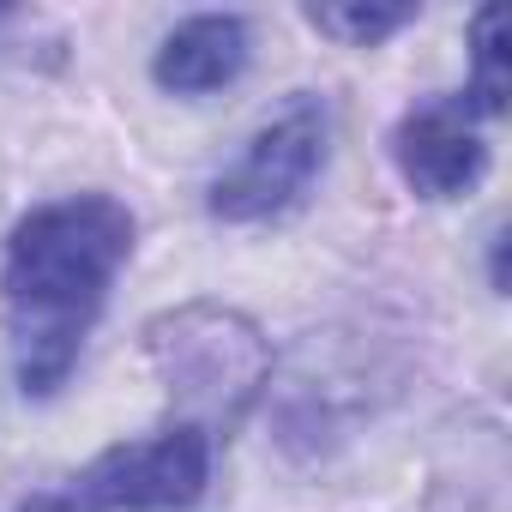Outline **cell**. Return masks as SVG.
Segmentation results:
<instances>
[{"label":"cell","instance_id":"cell-1","mask_svg":"<svg viewBox=\"0 0 512 512\" xmlns=\"http://www.w3.org/2000/svg\"><path fill=\"white\" fill-rule=\"evenodd\" d=\"M133 253V217L109 193H79L61 205H37L13 241H7V326H13V362L25 392L49 398L91 332V320L109 302L115 272Z\"/></svg>","mask_w":512,"mask_h":512},{"label":"cell","instance_id":"cell-2","mask_svg":"<svg viewBox=\"0 0 512 512\" xmlns=\"http://www.w3.org/2000/svg\"><path fill=\"white\" fill-rule=\"evenodd\" d=\"M145 350H151L157 374L169 380V392L187 404L181 422H193L205 434H211V422H235L247 410V398L260 392L266 362H272L260 326L235 308H211V302L151 320Z\"/></svg>","mask_w":512,"mask_h":512},{"label":"cell","instance_id":"cell-3","mask_svg":"<svg viewBox=\"0 0 512 512\" xmlns=\"http://www.w3.org/2000/svg\"><path fill=\"white\" fill-rule=\"evenodd\" d=\"M211 482V434L169 422L145 440L97 452L73 482V512H187Z\"/></svg>","mask_w":512,"mask_h":512},{"label":"cell","instance_id":"cell-4","mask_svg":"<svg viewBox=\"0 0 512 512\" xmlns=\"http://www.w3.org/2000/svg\"><path fill=\"white\" fill-rule=\"evenodd\" d=\"M320 163H326V115L320 103H290L211 181V211L223 223H266L314 187Z\"/></svg>","mask_w":512,"mask_h":512},{"label":"cell","instance_id":"cell-5","mask_svg":"<svg viewBox=\"0 0 512 512\" xmlns=\"http://www.w3.org/2000/svg\"><path fill=\"white\" fill-rule=\"evenodd\" d=\"M392 157L422 199H452V193L476 187L488 169V145H482L464 97H434V103L410 109L392 133Z\"/></svg>","mask_w":512,"mask_h":512},{"label":"cell","instance_id":"cell-6","mask_svg":"<svg viewBox=\"0 0 512 512\" xmlns=\"http://www.w3.org/2000/svg\"><path fill=\"white\" fill-rule=\"evenodd\" d=\"M241 67H247V25L235 13H199L163 37L151 79L175 97H205V91L229 85Z\"/></svg>","mask_w":512,"mask_h":512},{"label":"cell","instance_id":"cell-7","mask_svg":"<svg viewBox=\"0 0 512 512\" xmlns=\"http://www.w3.org/2000/svg\"><path fill=\"white\" fill-rule=\"evenodd\" d=\"M506 19L500 7H482L476 13V79H470V97L476 109L470 115H500L506 109Z\"/></svg>","mask_w":512,"mask_h":512},{"label":"cell","instance_id":"cell-8","mask_svg":"<svg viewBox=\"0 0 512 512\" xmlns=\"http://www.w3.org/2000/svg\"><path fill=\"white\" fill-rule=\"evenodd\" d=\"M308 19H314V31H326V37H338V43H350V49H368V43L404 31V25H410V7H308Z\"/></svg>","mask_w":512,"mask_h":512},{"label":"cell","instance_id":"cell-9","mask_svg":"<svg viewBox=\"0 0 512 512\" xmlns=\"http://www.w3.org/2000/svg\"><path fill=\"white\" fill-rule=\"evenodd\" d=\"M19 512H73L67 500H31V506H19Z\"/></svg>","mask_w":512,"mask_h":512}]
</instances>
